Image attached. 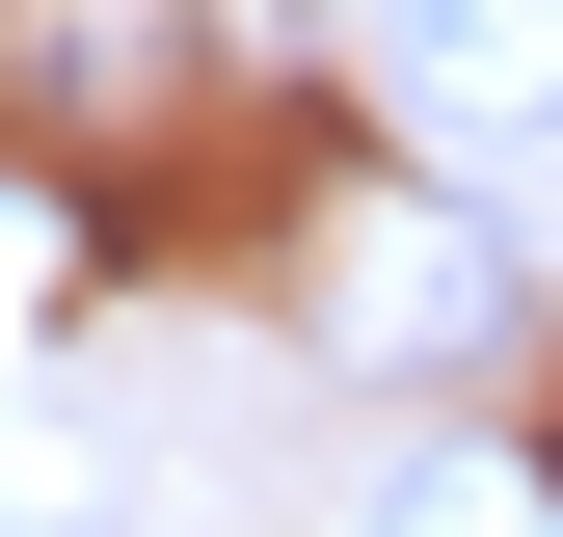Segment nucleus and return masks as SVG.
I'll use <instances>...</instances> for the list:
<instances>
[{"instance_id":"2","label":"nucleus","mask_w":563,"mask_h":537,"mask_svg":"<svg viewBox=\"0 0 563 537\" xmlns=\"http://www.w3.org/2000/svg\"><path fill=\"white\" fill-rule=\"evenodd\" d=\"M322 322L430 376V350H483V322H510V242H483V216H349V242H322Z\"/></svg>"},{"instance_id":"3","label":"nucleus","mask_w":563,"mask_h":537,"mask_svg":"<svg viewBox=\"0 0 563 537\" xmlns=\"http://www.w3.org/2000/svg\"><path fill=\"white\" fill-rule=\"evenodd\" d=\"M188 81V0H0V108L27 134H134Z\"/></svg>"},{"instance_id":"1","label":"nucleus","mask_w":563,"mask_h":537,"mask_svg":"<svg viewBox=\"0 0 563 537\" xmlns=\"http://www.w3.org/2000/svg\"><path fill=\"white\" fill-rule=\"evenodd\" d=\"M349 54L430 134H563V0H349Z\"/></svg>"},{"instance_id":"4","label":"nucleus","mask_w":563,"mask_h":537,"mask_svg":"<svg viewBox=\"0 0 563 537\" xmlns=\"http://www.w3.org/2000/svg\"><path fill=\"white\" fill-rule=\"evenodd\" d=\"M349 537H563V457H402Z\"/></svg>"}]
</instances>
